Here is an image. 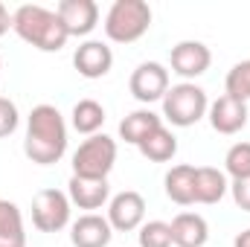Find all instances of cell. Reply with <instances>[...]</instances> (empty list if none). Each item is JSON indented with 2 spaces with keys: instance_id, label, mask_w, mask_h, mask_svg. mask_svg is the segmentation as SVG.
<instances>
[{
  "instance_id": "16",
  "label": "cell",
  "mask_w": 250,
  "mask_h": 247,
  "mask_svg": "<svg viewBox=\"0 0 250 247\" xmlns=\"http://www.w3.org/2000/svg\"><path fill=\"white\" fill-rule=\"evenodd\" d=\"M227 175L212 166H198L195 169V204H218L227 195Z\"/></svg>"
},
{
  "instance_id": "11",
  "label": "cell",
  "mask_w": 250,
  "mask_h": 247,
  "mask_svg": "<svg viewBox=\"0 0 250 247\" xmlns=\"http://www.w3.org/2000/svg\"><path fill=\"white\" fill-rule=\"evenodd\" d=\"M73 67H76L79 76H84V79H102V76H108L111 67H114V53H111V47L102 44V41H84V44H79L76 53H73Z\"/></svg>"
},
{
  "instance_id": "10",
  "label": "cell",
  "mask_w": 250,
  "mask_h": 247,
  "mask_svg": "<svg viewBox=\"0 0 250 247\" xmlns=\"http://www.w3.org/2000/svg\"><path fill=\"white\" fill-rule=\"evenodd\" d=\"M56 12H59V18H62V23L70 38L73 35L84 38L99 23V6L93 0H62Z\"/></svg>"
},
{
  "instance_id": "19",
  "label": "cell",
  "mask_w": 250,
  "mask_h": 247,
  "mask_svg": "<svg viewBox=\"0 0 250 247\" xmlns=\"http://www.w3.org/2000/svg\"><path fill=\"white\" fill-rule=\"evenodd\" d=\"M0 247H26L23 215L12 201H0Z\"/></svg>"
},
{
  "instance_id": "20",
  "label": "cell",
  "mask_w": 250,
  "mask_h": 247,
  "mask_svg": "<svg viewBox=\"0 0 250 247\" xmlns=\"http://www.w3.org/2000/svg\"><path fill=\"white\" fill-rule=\"evenodd\" d=\"M140 154L146 157V160H151V163H166V160H172L175 154H178V137L169 131V128H157L154 134H148L140 145Z\"/></svg>"
},
{
  "instance_id": "26",
  "label": "cell",
  "mask_w": 250,
  "mask_h": 247,
  "mask_svg": "<svg viewBox=\"0 0 250 247\" xmlns=\"http://www.w3.org/2000/svg\"><path fill=\"white\" fill-rule=\"evenodd\" d=\"M230 192H233L236 206L245 209V212H250V178H245V181H233V184H230Z\"/></svg>"
},
{
  "instance_id": "15",
  "label": "cell",
  "mask_w": 250,
  "mask_h": 247,
  "mask_svg": "<svg viewBox=\"0 0 250 247\" xmlns=\"http://www.w3.org/2000/svg\"><path fill=\"white\" fill-rule=\"evenodd\" d=\"M172 227V245L175 247H204L209 239V224L198 212H181L175 215Z\"/></svg>"
},
{
  "instance_id": "17",
  "label": "cell",
  "mask_w": 250,
  "mask_h": 247,
  "mask_svg": "<svg viewBox=\"0 0 250 247\" xmlns=\"http://www.w3.org/2000/svg\"><path fill=\"white\" fill-rule=\"evenodd\" d=\"M160 125H163V117H157V114L148 111V108H140V111H131L123 123H120V137H123L125 143H131V145H140V143H143L148 134H154Z\"/></svg>"
},
{
  "instance_id": "25",
  "label": "cell",
  "mask_w": 250,
  "mask_h": 247,
  "mask_svg": "<svg viewBox=\"0 0 250 247\" xmlns=\"http://www.w3.org/2000/svg\"><path fill=\"white\" fill-rule=\"evenodd\" d=\"M18 123H21V114H18V105L6 96H0V140L15 134L18 131Z\"/></svg>"
},
{
  "instance_id": "12",
  "label": "cell",
  "mask_w": 250,
  "mask_h": 247,
  "mask_svg": "<svg viewBox=\"0 0 250 247\" xmlns=\"http://www.w3.org/2000/svg\"><path fill=\"white\" fill-rule=\"evenodd\" d=\"M207 117H209V125H212V131H218V134H239L245 125H248V102H239V99H233V96H218L212 105H209V111H207Z\"/></svg>"
},
{
  "instance_id": "22",
  "label": "cell",
  "mask_w": 250,
  "mask_h": 247,
  "mask_svg": "<svg viewBox=\"0 0 250 247\" xmlns=\"http://www.w3.org/2000/svg\"><path fill=\"white\" fill-rule=\"evenodd\" d=\"M224 90H227V96H233L239 102L250 99V59L230 67V73L224 79Z\"/></svg>"
},
{
  "instance_id": "4",
  "label": "cell",
  "mask_w": 250,
  "mask_h": 247,
  "mask_svg": "<svg viewBox=\"0 0 250 247\" xmlns=\"http://www.w3.org/2000/svg\"><path fill=\"white\" fill-rule=\"evenodd\" d=\"M209 111V99L207 90L198 87L195 82H181L175 87H169V93L163 96V117L178 128L201 123Z\"/></svg>"
},
{
  "instance_id": "8",
  "label": "cell",
  "mask_w": 250,
  "mask_h": 247,
  "mask_svg": "<svg viewBox=\"0 0 250 247\" xmlns=\"http://www.w3.org/2000/svg\"><path fill=\"white\" fill-rule=\"evenodd\" d=\"M143 218H146V201H143L140 192L125 189V192L114 195L108 201V224L117 233H134V230H140Z\"/></svg>"
},
{
  "instance_id": "24",
  "label": "cell",
  "mask_w": 250,
  "mask_h": 247,
  "mask_svg": "<svg viewBox=\"0 0 250 247\" xmlns=\"http://www.w3.org/2000/svg\"><path fill=\"white\" fill-rule=\"evenodd\" d=\"M140 247H172V227L166 221H148L137 233Z\"/></svg>"
},
{
  "instance_id": "9",
  "label": "cell",
  "mask_w": 250,
  "mask_h": 247,
  "mask_svg": "<svg viewBox=\"0 0 250 247\" xmlns=\"http://www.w3.org/2000/svg\"><path fill=\"white\" fill-rule=\"evenodd\" d=\"M209 64H212V53L201 41H181L172 47V73H178L181 79L204 76Z\"/></svg>"
},
{
  "instance_id": "2",
  "label": "cell",
  "mask_w": 250,
  "mask_h": 247,
  "mask_svg": "<svg viewBox=\"0 0 250 247\" xmlns=\"http://www.w3.org/2000/svg\"><path fill=\"white\" fill-rule=\"evenodd\" d=\"M12 29L35 50L41 53H59L67 44V29H64L59 12L44 9L38 3H23L12 12Z\"/></svg>"
},
{
  "instance_id": "6",
  "label": "cell",
  "mask_w": 250,
  "mask_h": 247,
  "mask_svg": "<svg viewBox=\"0 0 250 247\" xmlns=\"http://www.w3.org/2000/svg\"><path fill=\"white\" fill-rule=\"evenodd\" d=\"M32 224L41 233H59L70 224V198L62 189H41L32 198Z\"/></svg>"
},
{
  "instance_id": "1",
  "label": "cell",
  "mask_w": 250,
  "mask_h": 247,
  "mask_svg": "<svg viewBox=\"0 0 250 247\" xmlns=\"http://www.w3.org/2000/svg\"><path fill=\"white\" fill-rule=\"evenodd\" d=\"M67 151V123L56 105H35L26 117L23 154L38 166L59 163Z\"/></svg>"
},
{
  "instance_id": "21",
  "label": "cell",
  "mask_w": 250,
  "mask_h": 247,
  "mask_svg": "<svg viewBox=\"0 0 250 247\" xmlns=\"http://www.w3.org/2000/svg\"><path fill=\"white\" fill-rule=\"evenodd\" d=\"M70 123L79 134H99V128L105 125V108L96 102V99H79L73 105V114H70Z\"/></svg>"
},
{
  "instance_id": "13",
  "label": "cell",
  "mask_w": 250,
  "mask_h": 247,
  "mask_svg": "<svg viewBox=\"0 0 250 247\" xmlns=\"http://www.w3.org/2000/svg\"><path fill=\"white\" fill-rule=\"evenodd\" d=\"M111 239H114V227L108 224V218H102L96 212H87L70 224L73 247H108Z\"/></svg>"
},
{
  "instance_id": "18",
  "label": "cell",
  "mask_w": 250,
  "mask_h": 247,
  "mask_svg": "<svg viewBox=\"0 0 250 247\" xmlns=\"http://www.w3.org/2000/svg\"><path fill=\"white\" fill-rule=\"evenodd\" d=\"M166 195H169V201H175L178 206H189V204H195V166H187V163H181V166H172L169 172H166Z\"/></svg>"
},
{
  "instance_id": "3",
  "label": "cell",
  "mask_w": 250,
  "mask_h": 247,
  "mask_svg": "<svg viewBox=\"0 0 250 247\" xmlns=\"http://www.w3.org/2000/svg\"><path fill=\"white\" fill-rule=\"evenodd\" d=\"M151 26V6L146 0H114L105 15V35L114 44H134Z\"/></svg>"
},
{
  "instance_id": "27",
  "label": "cell",
  "mask_w": 250,
  "mask_h": 247,
  "mask_svg": "<svg viewBox=\"0 0 250 247\" xmlns=\"http://www.w3.org/2000/svg\"><path fill=\"white\" fill-rule=\"evenodd\" d=\"M9 29H12V15H9V9L0 3V38H3Z\"/></svg>"
},
{
  "instance_id": "5",
  "label": "cell",
  "mask_w": 250,
  "mask_h": 247,
  "mask_svg": "<svg viewBox=\"0 0 250 247\" xmlns=\"http://www.w3.org/2000/svg\"><path fill=\"white\" fill-rule=\"evenodd\" d=\"M117 163V140L108 134L87 137L73 154V175L76 178H108Z\"/></svg>"
},
{
  "instance_id": "7",
  "label": "cell",
  "mask_w": 250,
  "mask_h": 247,
  "mask_svg": "<svg viewBox=\"0 0 250 247\" xmlns=\"http://www.w3.org/2000/svg\"><path fill=\"white\" fill-rule=\"evenodd\" d=\"M128 87H131L134 99L143 102V105L163 102V96L169 93V70L157 62H143L131 73Z\"/></svg>"
},
{
  "instance_id": "23",
  "label": "cell",
  "mask_w": 250,
  "mask_h": 247,
  "mask_svg": "<svg viewBox=\"0 0 250 247\" xmlns=\"http://www.w3.org/2000/svg\"><path fill=\"white\" fill-rule=\"evenodd\" d=\"M224 169L233 181H245L250 178V143H236L230 145L227 157H224Z\"/></svg>"
},
{
  "instance_id": "14",
  "label": "cell",
  "mask_w": 250,
  "mask_h": 247,
  "mask_svg": "<svg viewBox=\"0 0 250 247\" xmlns=\"http://www.w3.org/2000/svg\"><path fill=\"white\" fill-rule=\"evenodd\" d=\"M67 198L79 209H102L111 198V184L108 178H70L67 184Z\"/></svg>"
},
{
  "instance_id": "29",
  "label": "cell",
  "mask_w": 250,
  "mask_h": 247,
  "mask_svg": "<svg viewBox=\"0 0 250 247\" xmlns=\"http://www.w3.org/2000/svg\"><path fill=\"white\" fill-rule=\"evenodd\" d=\"M0 70H3V62H0Z\"/></svg>"
},
{
  "instance_id": "28",
  "label": "cell",
  "mask_w": 250,
  "mask_h": 247,
  "mask_svg": "<svg viewBox=\"0 0 250 247\" xmlns=\"http://www.w3.org/2000/svg\"><path fill=\"white\" fill-rule=\"evenodd\" d=\"M233 247H250V230H242V233L236 236V242H233Z\"/></svg>"
}]
</instances>
